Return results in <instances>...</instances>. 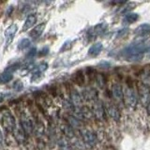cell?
I'll use <instances>...</instances> for the list:
<instances>
[{
    "label": "cell",
    "mask_w": 150,
    "mask_h": 150,
    "mask_svg": "<svg viewBox=\"0 0 150 150\" xmlns=\"http://www.w3.org/2000/svg\"><path fill=\"white\" fill-rule=\"evenodd\" d=\"M81 93L84 101L93 103L98 100V92L94 86H86Z\"/></svg>",
    "instance_id": "obj_9"
},
{
    "label": "cell",
    "mask_w": 150,
    "mask_h": 150,
    "mask_svg": "<svg viewBox=\"0 0 150 150\" xmlns=\"http://www.w3.org/2000/svg\"><path fill=\"white\" fill-rule=\"evenodd\" d=\"M104 105L108 118L116 124L120 123L122 120V112L120 111L119 106L111 101H107L106 103H104Z\"/></svg>",
    "instance_id": "obj_6"
},
{
    "label": "cell",
    "mask_w": 150,
    "mask_h": 150,
    "mask_svg": "<svg viewBox=\"0 0 150 150\" xmlns=\"http://www.w3.org/2000/svg\"><path fill=\"white\" fill-rule=\"evenodd\" d=\"M4 134H3V132H2V130H1V129H0V147L1 146H3L4 145Z\"/></svg>",
    "instance_id": "obj_31"
},
{
    "label": "cell",
    "mask_w": 150,
    "mask_h": 150,
    "mask_svg": "<svg viewBox=\"0 0 150 150\" xmlns=\"http://www.w3.org/2000/svg\"><path fill=\"white\" fill-rule=\"evenodd\" d=\"M48 69V64L47 63H41L40 64L38 67H36V69L33 70V72H38V73H42L43 71H45V70Z\"/></svg>",
    "instance_id": "obj_24"
},
{
    "label": "cell",
    "mask_w": 150,
    "mask_h": 150,
    "mask_svg": "<svg viewBox=\"0 0 150 150\" xmlns=\"http://www.w3.org/2000/svg\"><path fill=\"white\" fill-rule=\"evenodd\" d=\"M69 98L70 101H71L72 105L74 106V108H78V107H81L83 105V98L82 96V93L78 91L76 88L74 87H70L69 90Z\"/></svg>",
    "instance_id": "obj_10"
},
{
    "label": "cell",
    "mask_w": 150,
    "mask_h": 150,
    "mask_svg": "<svg viewBox=\"0 0 150 150\" xmlns=\"http://www.w3.org/2000/svg\"><path fill=\"white\" fill-rule=\"evenodd\" d=\"M90 108H91L94 119H96L98 123H100V124L107 123L108 117H107L104 103L100 101V100H98L97 101L92 103Z\"/></svg>",
    "instance_id": "obj_5"
},
{
    "label": "cell",
    "mask_w": 150,
    "mask_h": 150,
    "mask_svg": "<svg viewBox=\"0 0 150 150\" xmlns=\"http://www.w3.org/2000/svg\"><path fill=\"white\" fill-rule=\"evenodd\" d=\"M148 50H149V57H150V47L148 48Z\"/></svg>",
    "instance_id": "obj_32"
},
{
    "label": "cell",
    "mask_w": 150,
    "mask_h": 150,
    "mask_svg": "<svg viewBox=\"0 0 150 150\" xmlns=\"http://www.w3.org/2000/svg\"><path fill=\"white\" fill-rule=\"evenodd\" d=\"M13 79V75L12 73L8 72V71H5L0 75V83H8Z\"/></svg>",
    "instance_id": "obj_22"
},
{
    "label": "cell",
    "mask_w": 150,
    "mask_h": 150,
    "mask_svg": "<svg viewBox=\"0 0 150 150\" xmlns=\"http://www.w3.org/2000/svg\"><path fill=\"white\" fill-rule=\"evenodd\" d=\"M73 83L77 84L78 86L83 87L86 84V74L83 73V70H78L73 74Z\"/></svg>",
    "instance_id": "obj_17"
},
{
    "label": "cell",
    "mask_w": 150,
    "mask_h": 150,
    "mask_svg": "<svg viewBox=\"0 0 150 150\" xmlns=\"http://www.w3.org/2000/svg\"><path fill=\"white\" fill-rule=\"evenodd\" d=\"M103 49V45L101 42H97V43L93 44L88 50V54L90 56H97L100 54V53Z\"/></svg>",
    "instance_id": "obj_19"
},
{
    "label": "cell",
    "mask_w": 150,
    "mask_h": 150,
    "mask_svg": "<svg viewBox=\"0 0 150 150\" xmlns=\"http://www.w3.org/2000/svg\"><path fill=\"white\" fill-rule=\"evenodd\" d=\"M31 45V40L27 38H25V39H22L20 41H19L17 48L19 51H23V50H25L26 48H28Z\"/></svg>",
    "instance_id": "obj_23"
},
{
    "label": "cell",
    "mask_w": 150,
    "mask_h": 150,
    "mask_svg": "<svg viewBox=\"0 0 150 150\" xmlns=\"http://www.w3.org/2000/svg\"><path fill=\"white\" fill-rule=\"evenodd\" d=\"M37 20H38V16L36 13H30L29 15H27V17L25 18V23H23V28L22 30L23 31H27L29 30L30 28H32L36 25L37 23Z\"/></svg>",
    "instance_id": "obj_15"
},
{
    "label": "cell",
    "mask_w": 150,
    "mask_h": 150,
    "mask_svg": "<svg viewBox=\"0 0 150 150\" xmlns=\"http://www.w3.org/2000/svg\"><path fill=\"white\" fill-rule=\"evenodd\" d=\"M48 52H49V49H48V48H46V47H45V48H43L41 51L39 52V55H40V56L46 55L47 54H48Z\"/></svg>",
    "instance_id": "obj_30"
},
{
    "label": "cell",
    "mask_w": 150,
    "mask_h": 150,
    "mask_svg": "<svg viewBox=\"0 0 150 150\" xmlns=\"http://www.w3.org/2000/svg\"><path fill=\"white\" fill-rule=\"evenodd\" d=\"M105 30H106V25H104V23L98 25L95 28V32L97 33V34H102Z\"/></svg>",
    "instance_id": "obj_26"
},
{
    "label": "cell",
    "mask_w": 150,
    "mask_h": 150,
    "mask_svg": "<svg viewBox=\"0 0 150 150\" xmlns=\"http://www.w3.org/2000/svg\"><path fill=\"white\" fill-rule=\"evenodd\" d=\"M79 132L82 142L86 149L94 150L98 148V145L100 144V135H98L96 130L84 127Z\"/></svg>",
    "instance_id": "obj_1"
},
{
    "label": "cell",
    "mask_w": 150,
    "mask_h": 150,
    "mask_svg": "<svg viewBox=\"0 0 150 150\" xmlns=\"http://www.w3.org/2000/svg\"><path fill=\"white\" fill-rule=\"evenodd\" d=\"M0 123L2 128L8 133H12L16 128V120L13 114L9 110H5L0 115Z\"/></svg>",
    "instance_id": "obj_4"
},
{
    "label": "cell",
    "mask_w": 150,
    "mask_h": 150,
    "mask_svg": "<svg viewBox=\"0 0 150 150\" xmlns=\"http://www.w3.org/2000/svg\"><path fill=\"white\" fill-rule=\"evenodd\" d=\"M60 130H61V132H62V134L65 136V138H67L68 140L76 138V132H75V130L66 121H64L63 123L60 125Z\"/></svg>",
    "instance_id": "obj_13"
},
{
    "label": "cell",
    "mask_w": 150,
    "mask_h": 150,
    "mask_svg": "<svg viewBox=\"0 0 150 150\" xmlns=\"http://www.w3.org/2000/svg\"><path fill=\"white\" fill-rule=\"evenodd\" d=\"M129 32V28H122V29L118 30V32H117V34H116V38H121V37H123L125 36L127 33Z\"/></svg>",
    "instance_id": "obj_27"
},
{
    "label": "cell",
    "mask_w": 150,
    "mask_h": 150,
    "mask_svg": "<svg viewBox=\"0 0 150 150\" xmlns=\"http://www.w3.org/2000/svg\"><path fill=\"white\" fill-rule=\"evenodd\" d=\"M147 50L146 46L144 43H137V44H130L123 51V55L128 61L131 62H136L140 61L143 58L144 52Z\"/></svg>",
    "instance_id": "obj_2"
},
{
    "label": "cell",
    "mask_w": 150,
    "mask_h": 150,
    "mask_svg": "<svg viewBox=\"0 0 150 150\" xmlns=\"http://www.w3.org/2000/svg\"><path fill=\"white\" fill-rule=\"evenodd\" d=\"M124 90V105L129 110H135L139 106L138 92L135 90L133 86L127 83L123 87Z\"/></svg>",
    "instance_id": "obj_3"
},
{
    "label": "cell",
    "mask_w": 150,
    "mask_h": 150,
    "mask_svg": "<svg viewBox=\"0 0 150 150\" xmlns=\"http://www.w3.org/2000/svg\"><path fill=\"white\" fill-rule=\"evenodd\" d=\"M65 121L67 122V123H68L70 127H71V128H72L74 130L78 129V130L80 131L82 129L84 128V123H83V122H82L81 120H79V119L77 118V117H75V116L72 115L71 114H70V115H68L67 116H66Z\"/></svg>",
    "instance_id": "obj_12"
},
{
    "label": "cell",
    "mask_w": 150,
    "mask_h": 150,
    "mask_svg": "<svg viewBox=\"0 0 150 150\" xmlns=\"http://www.w3.org/2000/svg\"><path fill=\"white\" fill-rule=\"evenodd\" d=\"M19 125L28 136L34 133V124H33L32 117L27 115L25 111H20L19 112Z\"/></svg>",
    "instance_id": "obj_7"
},
{
    "label": "cell",
    "mask_w": 150,
    "mask_h": 150,
    "mask_svg": "<svg viewBox=\"0 0 150 150\" xmlns=\"http://www.w3.org/2000/svg\"><path fill=\"white\" fill-rule=\"evenodd\" d=\"M13 134V137L14 139H15L16 142L19 144H25L27 143V139H28V136L25 132V130H23L22 128H21V126L20 125H17L16 126V128L15 129H14V131L12 132Z\"/></svg>",
    "instance_id": "obj_11"
},
{
    "label": "cell",
    "mask_w": 150,
    "mask_h": 150,
    "mask_svg": "<svg viewBox=\"0 0 150 150\" xmlns=\"http://www.w3.org/2000/svg\"><path fill=\"white\" fill-rule=\"evenodd\" d=\"M23 83L21 82V81H15L13 83V84H12V88L14 89L15 91H21L22 89H23Z\"/></svg>",
    "instance_id": "obj_25"
},
{
    "label": "cell",
    "mask_w": 150,
    "mask_h": 150,
    "mask_svg": "<svg viewBox=\"0 0 150 150\" xmlns=\"http://www.w3.org/2000/svg\"><path fill=\"white\" fill-rule=\"evenodd\" d=\"M17 31H18V26L15 25V23H12V25H11L8 27H7V29L5 30V40H6V46H8L11 43V41L13 40Z\"/></svg>",
    "instance_id": "obj_14"
},
{
    "label": "cell",
    "mask_w": 150,
    "mask_h": 150,
    "mask_svg": "<svg viewBox=\"0 0 150 150\" xmlns=\"http://www.w3.org/2000/svg\"><path fill=\"white\" fill-rule=\"evenodd\" d=\"M111 94L117 105L119 106L120 104H124V90L123 86L119 83H112L111 87Z\"/></svg>",
    "instance_id": "obj_8"
},
{
    "label": "cell",
    "mask_w": 150,
    "mask_h": 150,
    "mask_svg": "<svg viewBox=\"0 0 150 150\" xmlns=\"http://www.w3.org/2000/svg\"><path fill=\"white\" fill-rule=\"evenodd\" d=\"M45 26H46V23L45 22L36 25L34 28H32V30L29 32V36L34 40L39 39V38L42 35V33H43V31L45 29Z\"/></svg>",
    "instance_id": "obj_16"
},
{
    "label": "cell",
    "mask_w": 150,
    "mask_h": 150,
    "mask_svg": "<svg viewBox=\"0 0 150 150\" xmlns=\"http://www.w3.org/2000/svg\"><path fill=\"white\" fill-rule=\"evenodd\" d=\"M139 19V15L137 13H134V12H129V13H127L123 21L124 23H135Z\"/></svg>",
    "instance_id": "obj_21"
},
{
    "label": "cell",
    "mask_w": 150,
    "mask_h": 150,
    "mask_svg": "<svg viewBox=\"0 0 150 150\" xmlns=\"http://www.w3.org/2000/svg\"><path fill=\"white\" fill-rule=\"evenodd\" d=\"M95 83L97 84V86L100 89H104L106 87L107 84V79L105 77V75L103 73H97L95 77Z\"/></svg>",
    "instance_id": "obj_18"
},
{
    "label": "cell",
    "mask_w": 150,
    "mask_h": 150,
    "mask_svg": "<svg viewBox=\"0 0 150 150\" xmlns=\"http://www.w3.org/2000/svg\"><path fill=\"white\" fill-rule=\"evenodd\" d=\"M137 34L139 36H147L150 34V25L148 23H144V25H141L137 28Z\"/></svg>",
    "instance_id": "obj_20"
},
{
    "label": "cell",
    "mask_w": 150,
    "mask_h": 150,
    "mask_svg": "<svg viewBox=\"0 0 150 150\" xmlns=\"http://www.w3.org/2000/svg\"><path fill=\"white\" fill-rule=\"evenodd\" d=\"M100 67H101L103 69H108L111 67V64L109 62H107V61H103V62L100 63Z\"/></svg>",
    "instance_id": "obj_29"
},
{
    "label": "cell",
    "mask_w": 150,
    "mask_h": 150,
    "mask_svg": "<svg viewBox=\"0 0 150 150\" xmlns=\"http://www.w3.org/2000/svg\"><path fill=\"white\" fill-rule=\"evenodd\" d=\"M36 54H37V49H36V48H32V49L29 50V52H28V53L26 54V56H27V57L31 58V57H33V56H35Z\"/></svg>",
    "instance_id": "obj_28"
}]
</instances>
